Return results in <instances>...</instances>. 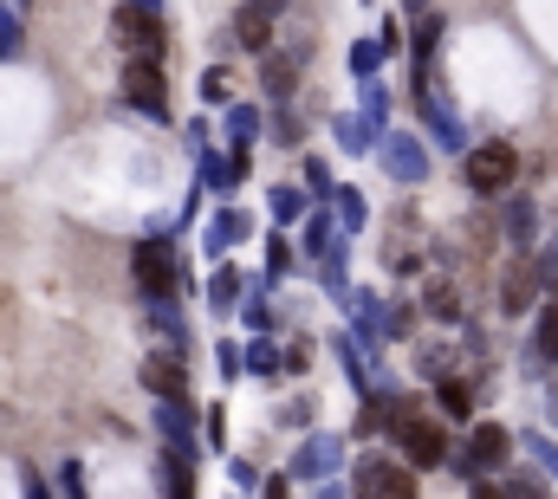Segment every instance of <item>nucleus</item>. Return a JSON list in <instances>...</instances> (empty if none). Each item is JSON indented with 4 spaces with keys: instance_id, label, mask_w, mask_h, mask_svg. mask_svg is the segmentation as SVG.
<instances>
[{
    "instance_id": "nucleus-12",
    "label": "nucleus",
    "mask_w": 558,
    "mask_h": 499,
    "mask_svg": "<svg viewBox=\"0 0 558 499\" xmlns=\"http://www.w3.org/2000/svg\"><path fill=\"white\" fill-rule=\"evenodd\" d=\"M435 46H441V13H416V33H410V59H416V98L428 92V65H435Z\"/></svg>"
},
{
    "instance_id": "nucleus-31",
    "label": "nucleus",
    "mask_w": 558,
    "mask_h": 499,
    "mask_svg": "<svg viewBox=\"0 0 558 499\" xmlns=\"http://www.w3.org/2000/svg\"><path fill=\"white\" fill-rule=\"evenodd\" d=\"M59 494H65V499H92V494H85V467H78V461H65V467H59Z\"/></svg>"
},
{
    "instance_id": "nucleus-26",
    "label": "nucleus",
    "mask_w": 558,
    "mask_h": 499,
    "mask_svg": "<svg viewBox=\"0 0 558 499\" xmlns=\"http://www.w3.org/2000/svg\"><path fill=\"white\" fill-rule=\"evenodd\" d=\"M377 65H384V46H377V39H357V46H351V72H357V78H377Z\"/></svg>"
},
{
    "instance_id": "nucleus-40",
    "label": "nucleus",
    "mask_w": 558,
    "mask_h": 499,
    "mask_svg": "<svg viewBox=\"0 0 558 499\" xmlns=\"http://www.w3.org/2000/svg\"><path fill=\"white\" fill-rule=\"evenodd\" d=\"M299 136H305V130H299V118H286V111H279V124H274V143H286V149H292Z\"/></svg>"
},
{
    "instance_id": "nucleus-21",
    "label": "nucleus",
    "mask_w": 558,
    "mask_h": 499,
    "mask_svg": "<svg viewBox=\"0 0 558 499\" xmlns=\"http://www.w3.org/2000/svg\"><path fill=\"white\" fill-rule=\"evenodd\" d=\"M435 395H441V409H448V415H474V382H468V376H441V389H435Z\"/></svg>"
},
{
    "instance_id": "nucleus-38",
    "label": "nucleus",
    "mask_w": 558,
    "mask_h": 499,
    "mask_svg": "<svg viewBox=\"0 0 558 499\" xmlns=\"http://www.w3.org/2000/svg\"><path fill=\"white\" fill-rule=\"evenodd\" d=\"M202 428H208V448H228V409H208Z\"/></svg>"
},
{
    "instance_id": "nucleus-48",
    "label": "nucleus",
    "mask_w": 558,
    "mask_h": 499,
    "mask_svg": "<svg viewBox=\"0 0 558 499\" xmlns=\"http://www.w3.org/2000/svg\"><path fill=\"white\" fill-rule=\"evenodd\" d=\"M131 7H143V13H156V0H131Z\"/></svg>"
},
{
    "instance_id": "nucleus-43",
    "label": "nucleus",
    "mask_w": 558,
    "mask_h": 499,
    "mask_svg": "<svg viewBox=\"0 0 558 499\" xmlns=\"http://www.w3.org/2000/svg\"><path fill=\"white\" fill-rule=\"evenodd\" d=\"M20 480H26V499H52V487H46V480H39V474H33V467H26V474H20Z\"/></svg>"
},
{
    "instance_id": "nucleus-9",
    "label": "nucleus",
    "mask_w": 558,
    "mask_h": 499,
    "mask_svg": "<svg viewBox=\"0 0 558 499\" xmlns=\"http://www.w3.org/2000/svg\"><path fill=\"white\" fill-rule=\"evenodd\" d=\"M143 389L156 395V402H175L182 389H189V370H182V351H156V357H143Z\"/></svg>"
},
{
    "instance_id": "nucleus-30",
    "label": "nucleus",
    "mask_w": 558,
    "mask_h": 499,
    "mask_svg": "<svg viewBox=\"0 0 558 499\" xmlns=\"http://www.w3.org/2000/svg\"><path fill=\"white\" fill-rule=\"evenodd\" d=\"M305 215V195L299 188H274V221H299Z\"/></svg>"
},
{
    "instance_id": "nucleus-32",
    "label": "nucleus",
    "mask_w": 558,
    "mask_h": 499,
    "mask_svg": "<svg viewBox=\"0 0 558 499\" xmlns=\"http://www.w3.org/2000/svg\"><path fill=\"white\" fill-rule=\"evenodd\" d=\"M241 370H254V376H274V370H279L274 344H254V351H247V357H241Z\"/></svg>"
},
{
    "instance_id": "nucleus-7",
    "label": "nucleus",
    "mask_w": 558,
    "mask_h": 499,
    "mask_svg": "<svg viewBox=\"0 0 558 499\" xmlns=\"http://www.w3.org/2000/svg\"><path fill=\"white\" fill-rule=\"evenodd\" d=\"M507 454H513V435L507 428H494V422H481L474 435H468V448L461 454H448L461 474H481V467H507Z\"/></svg>"
},
{
    "instance_id": "nucleus-42",
    "label": "nucleus",
    "mask_w": 558,
    "mask_h": 499,
    "mask_svg": "<svg viewBox=\"0 0 558 499\" xmlns=\"http://www.w3.org/2000/svg\"><path fill=\"white\" fill-rule=\"evenodd\" d=\"M247 325H254V331H267V325H274V312H267V299H254V305H247Z\"/></svg>"
},
{
    "instance_id": "nucleus-17",
    "label": "nucleus",
    "mask_w": 558,
    "mask_h": 499,
    "mask_svg": "<svg viewBox=\"0 0 558 499\" xmlns=\"http://www.w3.org/2000/svg\"><path fill=\"white\" fill-rule=\"evenodd\" d=\"M260 85H267V98H292V85H299V59H286V52H260Z\"/></svg>"
},
{
    "instance_id": "nucleus-16",
    "label": "nucleus",
    "mask_w": 558,
    "mask_h": 499,
    "mask_svg": "<svg viewBox=\"0 0 558 499\" xmlns=\"http://www.w3.org/2000/svg\"><path fill=\"white\" fill-rule=\"evenodd\" d=\"M254 234V221L241 215V208H221L215 221H208V253H228V247H241Z\"/></svg>"
},
{
    "instance_id": "nucleus-35",
    "label": "nucleus",
    "mask_w": 558,
    "mask_h": 499,
    "mask_svg": "<svg viewBox=\"0 0 558 499\" xmlns=\"http://www.w3.org/2000/svg\"><path fill=\"white\" fill-rule=\"evenodd\" d=\"M20 52V20H13V7H0V59H13Z\"/></svg>"
},
{
    "instance_id": "nucleus-24",
    "label": "nucleus",
    "mask_w": 558,
    "mask_h": 499,
    "mask_svg": "<svg viewBox=\"0 0 558 499\" xmlns=\"http://www.w3.org/2000/svg\"><path fill=\"white\" fill-rule=\"evenodd\" d=\"M338 234H364V195L357 188H338Z\"/></svg>"
},
{
    "instance_id": "nucleus-8",
    "label": "nucleus",
    "mask_w": 558,
    "mask_h": 499,
    "mask_svg": "<svg viewBox=\"0 0 558 499\" xmlns=\"http://www.w3.org/2000/svg\"><path fill=\"white\" fill-rule=\"evenodd\" d=\"M377 149H384V169H390L397 182H410V188L428 182V156H422V143L410 136V130H384V143H377Z\"/></svg>"
},
{
    "instance_id": "nucleus-41",
    "label": "nucleus",
    "mask_w": 558,
    "mask_h": 499,
    "mask_svg": "<svg viewBox=\"0 0 558 499\" xmlns=\"http://www.w3.org/2000/svg\"><path fill=\"white\" fill-rule=\"evenodd\" d=\"M377 46H384V59H390V52L403 46V26H390V20H384V33H377Z\"/></svg>"
},
{
    "instance_id": "nucleus-27",
    "label": "nucleus",
    "mask_w": 558,
    "mask_h": 499,
    "mask_svg": "<svg viewBox=\"0 0 558 499\" xmlns=\"http://www.w3.org/2000/svg\"><path fill=\"white\" fill-rule=\"evenodd\" d=\"M338 241H344V234H338V228H331V215H312V221H305V247H312V253L338 247Z\"/></svg>"
},
{
    "instance_id": "nucleus-34",
    "label": "nucleus",
    "mask_w": 558,
    "mask_h": 499,
    "mask_svg": "<svg viewBox=\"0 0 558 499\" xmlns=\"http://www.w3.org/2000/svg\"><path fill=\"white\" fill-rule=\"evenodd\" d=\"M305 188H312V195H338V182H331V169H325L318 156L305 162Z\"/></svg>"
},
{
    "instance_id": "nucleus-4",
    "label": "nucleus",
    "mask_w": 558,
    "mask_h": 499,
    "mask_svg": "<svg viewBox=\"0 0 558 499\" xmlns=\"http://www.w3.org/2000/svg\"><path fill=\"white\" fill-rule=\"evenodd\" d=\"M111 39H118L131 59H162V52H169L162 20H156V13H143V7H118V13H111Z\"/></svg>"
},
{
    "instance_id": "nucleus-10",
    "label": "nucleus",
    "mask_w": 558,
    "mask_h": 499,
    "mask_svg": "<svg viewBox=\"0 0 558 499\" xmlns=\"http://www.w3.org/2000/svg\"><path fill=\"white\" fill-rule=\"evenodd\" d=\"M338 454H344V441H338V435H312V441L292 454V474H299V480H331Z\"/></svg>"
},
{
    "instance_id": "nucleus-29",
    "label": "nucleus",
    "mask_w": 558,
    "mask_h": 499,
    "mask_svg": "<svg viewBox=\"0 0 558 499\" xmlns=\"http://www.w3.org/2000/svg\"><path fill=\"white\" fill-rule=\"evenodd\" d=\"M422 305H428L435 318H461V299H454L448 285H428V292H422Z\"/></svg>"
},
{
    "instance_id": "nucleus-1",
    "label": "nucleus",
    "mask_w": 558,
    "mask_h": 499,
    "mask_svg": "<svg viewBox=\"0 0 558 499\" xmlns=\"http://www.w3.org/2000/svg\"><path fill=\"white\" fill-rule=\"evenodd\" d=\"M384 428H397V441H403V454H410V467H441L454 448H448V435H441V422H428L422 409L410 402H384Z\"/></svg>"
},
{
    "instance_id": "nucleus-22",
    "label": "nucleus",
    "mask_w": 558,
    "mask_h": 499,
    "mask_svg": "<svg viewBox=\"0 0 558 499\" xmlns=\"http://www.w3.org/2000/svg\"><path fill=\"white\" fill-rule=\"evenodd\" d=\"M371 130H390V92L377 85V78H364V111H357Z\"/></svg>"
},
{
    "instance_id": "nucleus-3",
    "label": "nucleus",
    "mask_w": 558,
    "mask_h": 499,
    "mask_svg": "<svg viewBox=\"0 0 558 499\" xmlns=\"http://www.w3.org/2000/svg\"><path fill=\"white\" fill-rule=\"evenodd\" d=\"M513 175H520V149H513L507 136H494V143H481V149H468V188H474V195H507V188H513Z\"/></svg>"
},
{
    "instance_id": "nucleus-18",
    "label": "nucleus",
    "mask_w": 558,
    "mask_h": 499,
    "mask_svg": "<svg viewBox=\"0 0 558 499\" xmlns=\"http://www.w3.org/2000/svg\"><path fill=\"white\" fill-rule=\"evenodd\" d=\"M533 228H539V208H533L526 195H513V202H507V241H513V247H533Z\"/></svg>"
},
{
    "instance_id": "nucleus-14",
    "label": "nucleus",
    "mask_w": 558,
    "mask_h": 499,
    "mask_svg": "<svg viewBox=\"0 0 558 499\" xmlns=\"http://www.w3.org/2000/svg\"><path fill=\"white\" fill-rule=\"evenodd\" d=\"M526 364H533V370L558 364V299L539 312V325H533V338H526Z\"/></svg>"
},
{
    "instance_id": "nucleus-36",
    "label": "nucleus",
    "mask_w": 558,
    "mask_h": 499,
    "mask_svg": "<svg viewBox=\"0 0 558 499\" xmlns=\"http://www.w3.org/2000/svg\"><path fill=\"white\" fill-rule=\"evenodd\" d=\"M526 448H533V461H539V467L558 480V441H546V435H526Z\"/></svg>"
},
{
    "instance_id": "nucleus-37",
    "label": "nucleus",
    "mask_w": 558,
    "mask_h": 499,
    "mask_svg": "<svg viewBox=\"0 0 558 499\" xmlns=\"http://www.w3.org/2000/svg\"><path fill=\"white\" fill-rule=\"evenodd\" d=\"M202 98H208V105H228V72H221V65L202 72Z\"/></svg>"
},
{
    "instance_id": "nucleus-15",
    "label": "nucleus",
    "mask_w": 558,
    "mask_h": 499,
    "mask_svg": "<svg viewBox=\"0 0 558 499\" xmlns=\"http://www.w3.org/2000/svg\"><path fill=\"white\" fill-rule=\"evenodd\" d=\"M234 39L247 46V52H274V13H260L254 0L234 13Z\"/></svg>"
},
{
    "instance_id": "nucleus-19",
    "label": "nucleus",
    "mask_w": 558,
    "mask_h": 499,
    "mask_svg": "<svg viewBox=\"0 0 558 499\" xmlns=\"http://www.w3.org/2000/svg\"><path fill=\"white\" fill-rule=\"evenodd\" d=\"M241 285H247V279H241L234 266H215V279H208V305H215V312H234V305H241Z\"/></svg>"
},
{
    "instance_id": "nucleus-5",
    "label": "nucleus",
    "mask_w": 558,
    "mask_h": 499,
    "mask_svg": "<svg viewBox=\"0 0 558 499\" xmlns=\"http://www.w3.org/2000/svg\"><path fill=\"white\" fill-rule=\"evenodd\" d=\"M124 105L143 111V118H169V92H162L156 59H124Z\"/></svg>"
},
{
    "instance_id": "nucleus-47",
    "label": "nucleus",
    "mask_w": 558,
    "mask_h": 499,
    "mask_svg": "<svg viewBox=\"0 0 558 499\" xmlns=\"http://www.w3.org/2000/svg\"><path fill=\"white\" fill-rule=\"evenodd\" d=\"M267 499H286V480H267Z\"/></svg>"
},
{
    "instance_id": "nucleus-2",
    "label": "nucleus",
    "mask_w": 558,
    "mask_h": 499,
    "mask_svg": "<svg viewBox=\"0 0 558 499\" xmlns=\"http://www.w3.org/2000/svg\"><path fill=\"white\" fill-rule=\"evenodd\" d=\"M131 272H137L143 299H175V292H182V253H175V241H162V234L137 241Z\"/></svg>"
},
{
    "instance_id": "nucleus-28",
    "label": "nucleus",
    "mask_w": 558,
    "mask_h": 499,
    "mask_svg": "<svg viewBox=\"0 0 558 499\" xmlns=\"http://www.w3.org/2000/svg\"><path fill=\"white\" fill-rule=\"evenodd\" d=\"M533 272H539V285H546V292L558 299V241H546V247H539V259H533Z\"/></svg>"
},
{
    "instance_id": "nucleus-6",
    "label": "nucleus",
    "mask_w": 558,
    "mask_h": 499,
    "mask_svg": "<svg viewBox=\"0 0 558 499\" xmlns=\"http://www.w3.org/2000/svg\"><path fill=\"white\" fill-rule=\"evenodd\" d=\"M357 499H416V474L390 467L384 454H364L357 461Z\"/></svg>"
},
{
    "instance_id": "nucleus-33",
    "label": "nucleus",
    "mask_w": 558,
    "mask_h": 499,
    "mask_svg": "<svg viewBox=\"0 0 558 499\" xmlns=\"http://www.w3.org/2000/svg\"><path fill=\"white\" fill-rule=\"evenodd\" d=\"M286 266H292V247L274 234V247H267V285H279V279H286Z\"/></svg>"
},
{
    "instance_id": "nucleus-13",
    "label": "nucleus",
    "mask_w": 558,
    "mask_h": 499,
    "mask_svg": "<svg viewBox=\"0 0 558 499\" xmlns=\"http://www.w3.org/2000/svg\"><path fill=\"white\" fill-rule=\"evenodd\" d=\"M422 124L435 130V143H441V149H468V130H461V118H454L435 92H422Z\"/></svg>"
},
{
    "instance_id": "nucleus-20",
    "label": "nucleus",
    "mask_w": 558,
    "mask_h": 499,
    "mask_svg": "<svg viewBox=\"0 0 558 499\" xmlns=\"http://www.w3.org/2000/svg\"><path fill=\"white\" fill-rule=\"evenodd\" d=\"M338 149H344V156H364V149H377V136H371V124H364V118H357V111H351V118H338Z\"/></svg>"
},
{
    "instance_id": "nucleus-49",
    "label": "nucleus",
    "mask_w": 558,
    "mask_h": 499,
    "mask_svg": "<svg viewBox=\"0 0 558 499\" xmlns=\"http://www.w3.org/2000/svg\"><path fill=\"white\" fill-rule=\"evenodd\" d=\"M403 7H410V13H422V7H428V0H403Z\"/></svg>"
},
{
    "instance_id": "nucleus-25",
    "label": "nucleus",
    "mask_w": 558,
    "mask_h": 499,
    "mask_svg": "<svg viewBox=\"0 0 558 499\" xmlns=\"http://www.w3.org/2000/svg\"><path fill=\"white\" fill-rule=\"evenodd\" d=\"M169 499H195V461L169 454Z\"/></svg>"
},
{
    "instance_id": "nucleus-23",
    "label": "nucleus",
    "mask_w": 558,
    "mask_h": 499,
    "mask_svg": "<svg viewBox=\"0 0 558 499\" xmlns=\"http://www.w3.org/2000/svg\"><path fill=\"white\" fill-rule=\"evenodd\" d=\"M228 136H234V149H247L260 136V111L254 105H228Z\"/></svg>"
},
{
    "instance_id": "nucleus-46",
    "label": "nucleus",
    "mask_w": 558,
    "mask_h": 499,
    "mask_svg": "<svg viewBox=\"0 0 558 499\" xmlns=\"http://www.w3.org/2000/svg\"><path fill=\"white\" fill-rule=\"evenodd\" d=\"M254 7H260V13H274V20L286 13V0H254Z\"/></svg>"
},
{
    "instance_id": "nucleus-39",
    "label": "nucleus",
    "mask_w": 558,
    "mask_h": 499,
    "mask_svg": "<svg viewBox=\"0 0 558 499\" xmlns=\"http://www.w3.org/2000/svg\"><path fill=\"white\" fill-rule=\"evenodd\" d=\"M500 494H507V499H546V487H539V480H507Z\"/></svg>"
},
{
    "instance_id": "nucleus-44",
    "label": "nucleus",
    "mask_w": 558,
    "mask_h": 499,
    "mask_svg": "<svg viewBox=\"0 0 558 499\" xmlns=\"http://www.w3.org/2000/svg\"><path fill=\"white\" fill-rule=\"evenodd\" d=\"M318 499H351V494H344L338 480H318Z\"/></svg>"
},
{
    "instance_id": "nucleus-45",
    "label": "nucleus",
    "mask_w": 558,
    "mask_h": 499,
    "mask_svg": "<svg viewBox=\"0 0 558 499\" xmlns=\"http://www.w3.org/2000/svg\"><path fill=\"white\" fill-rule=\"evenodd\" d=\"M474 499H507L500 487H487V480H474Z\"/></svg>"
},
{
    "instance_id": "nucleus-11",
    "label": "nucleus",
    "mask_w": 558,
    "mask_h": 499,
    "mask_svg": "<svg viewBox=\"0 0 558 499\" xmlns=\"http://www.w3.org/2000/svg\"><path fill=\"white\" fill-rule=\"evenodd\" d=\"M533 299H539V272H533V253H520L507 266V279H500V305L507 312H533Z\"/></svg>"
}]
</instances>
